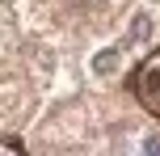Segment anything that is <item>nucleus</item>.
<instances>
[{"label":"nucleus","mask_w":160,"mask_h":156,"mask_svg":"<svg viewBox=\"0 0 160 156\" xmlns=\"http://www.w3.org/2000/svg\"><path fill=\"white\" fill-rule=\"evenodd\" d=\"M160 38V13L152 4H135L127 13V30H122V47H127V55H143L148 47Z\"/></svg>","instance_id":"1"},{"label":"nucleus","mask_w":160,"mask_h":156,"mask_svg":"<svg viewBox=\"0 0 160 156\" xmlns=\"http://www.w3.org/2000/svg\"><path fill=\"white\" fill-rule=\"evenodd\" d=\"M127 63H131V55H127V47H122L118 38L114 42H97L84 55V72H88V80H97V84L118 80V76L127 72Z\"/></svg>","instance_id":"2"},{"label":"nucleus","mask_w":160,"mask_h":156,"mask_svg":"<svg viewBox=\"0 0 160 156\" xmlns=\"http://www.w3.org/2000/svg\"><path fill=\"white\" fill-rule=\"evenodd\" d=\"M97 4H105V8H110V4H114V0H97Z\"/></svg>","instance_id":"3"}]
</instances>
